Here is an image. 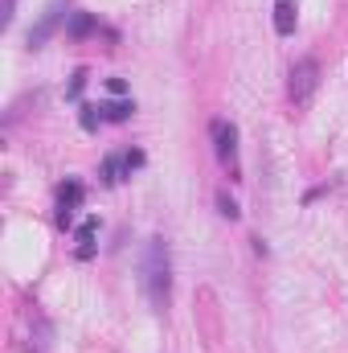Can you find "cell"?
Returning a JSON list of instances; mask_svg holds the SVG:
<instances>
[{"label": "cell", "mask_w": 348, "mask_h": 353, "mask_svg": "<svg viewBox=\"0 0 348 353\" xmlns=\"http://www.w3.org/2000/svg\"><path fill=\"white\" fill-rule=\"evenodd\" d=\"M217 205H221V218H230V222L238 218V205H234V201H230L226 193H217Z\"/></svg>", "instance_id": "11"}, {"label": "cell", "mask_w": 348, "mask_h": 353, "mask_svg": "<svg viewBox=\"0 0 348 353\" xmlns=\"http://www.w3.org/2000/svg\"><path fill=\"white\" fill-rule=\"evenodd\" d=\"M94 111H98V107H83V128H87V132H94V123L102 119V115H94Z\"/></svg>", "instance_id": "13"}, {"label": "cell", "mask_w": 348, "mask_h": 353, "mask_svg": "<svg viewBox=\"0 0 348 353\" xmlns=\"http://www.w3.org/2000/svg\"><path fill=\"white\" fill-rule=\"evenodd\" d=\"M274 33L279 37H291L295 33V4L291 0H279V8H274Z\"/></svg>", "instance_id": "6"}, {"label": "cell", "mask_w": 348, "mask_h": 353, "mask_svg": "<svg viewBox=\"0 0 348 353\" xmlns=\"http://www.w3.org/2000/svg\"><path fill=\"white\" fill-rule=\"evenodd\" d=\"M316 87H320V62L316 58H299L291 66V99H295V107H303L316 94Z\"/></svg>", "instance_id": "3"}, {"label": "cell", "mask_w": 348, "mask_h": 353, "mask_svg": "<svg viewBox=\"0 0 348 353\" xmlns=\"http://www.w3.org/2000/svg\"><path fill=\"white\" fill-rule=\"evenodd\" d=\"M144 288H148V300L164 312L168 308V296H173V259H168L164 239H152L148 243V255H144Z\"/></svg>", "instance_id": "1"}, {"label": "cell", "mask_w": 348, "mask_h": 353, "mask_svg": "<svg viewBox=\"0 0 348 353\" xmlns=\"http://www.w3.org/2000/svg\"><path fill=\"white\" fill-rule=\"evenodd\" d=\"M131 111H135L131 103H102V107H98V115H102V119H111V123H123Z\"/></svg>", "instance_id": "9"}, {"label": "cell", "mask_w": 348, "mask_h": 353, "mask_svg": "<svg viewBox=\"0 0 348 353\" xmlns=\"http://www.w3.org/2000/svg\"><path fill=\"white\" fill-rule=\"evenodd\" d=\"M107 87H111V94H123V90H127V83H123V79H111Z\"/></svg>", "instance_id": "14"}, {"label": "cell", "mask_w": 348, "mask_h": 353, "mask_svg": "<svg viewBox=\"0 0 348 353\" xmlns=\"http://www.w3.org/2000/svg\"><path fill=\"white\" fill-rule=\"evenodd\" d=\"M12 12H17V0H4V21H12Z\"/></svg>", "instance_id": "15"}, {"label": "cell", "mask_w": 348, "mask_h": 353, "mask_svg": "<svg viewBox=\"0 0 348 353\" xmlns=\"http://www.w3.org/2000/svg\"><path fill=\"white\" fill-rule=\"evenodd\" d=\"M94 230H98V222H94V218L78 226V259H90V251H94Z\"/></svg>", "instance_id": "8"}, {"label": "cell", "mask_w": 348, "mask_h": 353, "mask_svg": "<svg viewBox=\"0 0 348 353\" xmlns=\"http://www.w3.org/2000/svg\"><path fill=\"white\" fill-rule=\"evenodd\" d=\"M83 87H87V70H78V74H74V83H70V90H66V94H70V99H78V94H83Z\"/></svg>", "instance_id": "12"}, {"label": "cell", "mask_w": 348, "mask_h": 353, "mask_svg": "<svg viewBox=\"0 0 348 353\" xmlns=\"http://www.w3.org/2000/svg\"><path fill=\"white\" fill-rule=\"evenodd\" d=\"M78 201H83V185H78V181H66V185L58 189V226H70V222H74Z\"/></svg>", "instance_id": "4"}, {"label": "cell", "mask_w": 348, "mask_h": 353, "mask_svg": "<svg viewBox=\"0 0 348 353\" xmlns=\"http://www.w3.org/2000/svg\"><path fill=\"white\" fill-rule=\"evenodd\" d=\"M209 136H213V152H217V165L230 173V181L242 176V165H238V128L230 119H213L209 123Z\"/></svg>", "instance_id": "2"}, {"label": "cell", "mask_w": 348, "mask_h": 353, "mask_svg": "<svg viewBox=\"0 0 348 353\" xmlns=\"http://www.w3.org/2000/svg\"><path fill=\"white\" fill-rule=\"evenodd\" d=\"M62 8H66V0H54L50 8H45V17L37 21V29H29V46L37 50V46H45V37L58 29V21H62Z\"/></svg>", "instance_id": "5"}, {"label": "cell", "mask_w": 348, "mask_h": 353, "mask_svg": "<svg viewBox=\"0 0 348 353\" xmlns=\"http://www.w3.org/2000/svg\"><path fill=\"white\" fill-rule=\"evenodd\" d=\"M123 176H131V161L127 157H107L102 161V181L107 185H119Z\"/></svg>", "instance_id": "7"}, {"label": "cell", "mask_w": 348, "mask_h": 353, "mask_svg": "<svg viewBox=\"0 0 348 353\" xmlns=\"http://www.w3.org/2000/svg\"><path fill=\"white\" fill-rule=\"evenodd\" d=\"M90 29H94V17H90V12H74V17H70V29H66V33H70V37H87Z\"/></svg>", "instance_id": "10"}]
</instances>
